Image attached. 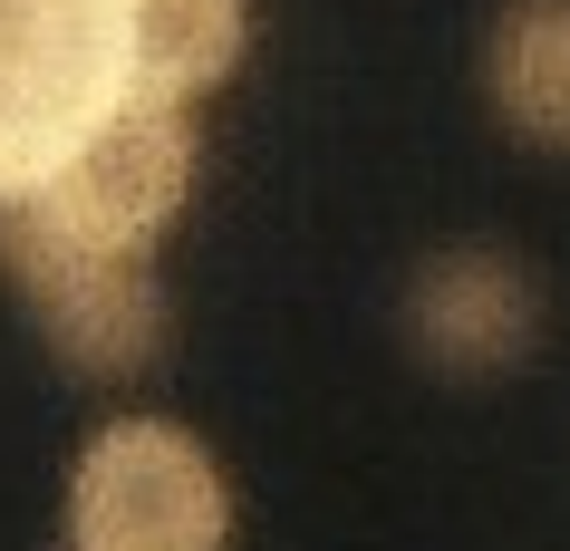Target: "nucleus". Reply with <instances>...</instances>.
<instances>
[{
	"instance_id": "nucleus-7",
	"label": "nucleus",
	"mask_w": 570,
	"mask_h": 551,
	"mask_svg": "<svg viewBox=\"0 0 570 551\" xmlns=\"http://www.w3.org/2000/svg\"><path fill=\"white\" fill-rule=\"evenodd\" d=\"M252 49V0H136V97L194 107Z\"/></svg>"
},
{
	"instance_id": "nucleus-3",
	"label": "nucleus",
	"mask_w": 570,
	"mask_h": 551,
	"mask_svg": "<svg viewBox=\"0 0 570 551\" xmlns=\"http://www.w3.org/2000/svg\"><path fill=\"white\" fill-rule=\"evenodd\" d=\"M68 542L78 551H223L233 542V484H223V464L194 426L117 416L78 455Z\"/></svg>"
},
{
	"instance_id": "nucleus-1",
	"label": "nucleus",
	"mask_w": 570,
	"mask_h": 551,
	"mask_svg": "<svg viewBox=\"0 0 570 551\" xmlns=\"http://www.w3.org/2000/svg\"><path fill=\"white\" fill-rule=\"evenodd\" d=\"M136 97V0H0V194H39Z\"/></svg>"
},
{
	"instance_id": "nucleus-4",
	"label": "nucleus",
	"mask_w": 570,
	"mask_h": 551,
	"mask_svg": "<svg viewBox=\"0 0 570 551\" xmlns=\"http://www.w3.org/2000/svg\"><path fill=\"white\" fill-rule=\"evenodd\" d=\"M184 184H194V117L175 97H126L117 117L39 184V204L68 233H88V243L155 252V233L184 214Z\"/></svg>"
},
{
	"instance_id": "nucleus-6",
	"label": "nucleus",
	"mask_w": 570,
	"mask_h": 551,
	"mask_svg": "<svg viewBox=\"0 0 570 551\" xmlns=\"http://www.w3.org/2000/svg\"><path fill=\"white\" fill-rule=\"evenodd\" d=\"M493 126L532 155H570V0H503L483 39Z\"/></svg>"
},
{
	"instance_id": "nucleus-2",
	"label": "nucleus",
	"mask_w": 570,
	"mask_h": 551,
	"mask_svg": "<svg viewBox=\"0 0 570 551\" xmlns=\"http://www.w3.org/2000/svg\"><path fill=\"white\" fill-rule=\"evenodd\" d=\"M0 272L30 291L39 329L88 377H146L165 358V291L146 252L68 233L39 194H0Z\"/></svg>"
},
{
	"instance_id": "nucleus-5",
	"label": "nucleus",
	"mask_w": 570,
	"mask_h": 551,
	"mask_svg": "<svg viewBox=\"0 0 570 551\" xmlns=\"http://www.w3.org/2000/svg\"><path fill=\"white\" fill-rule=\"evenodd\" d=\"M532 338H541V281L512 252L454 243L435 262H416V281H406V348L435 377H503Z\"/></svg>"
}]
</instances>
